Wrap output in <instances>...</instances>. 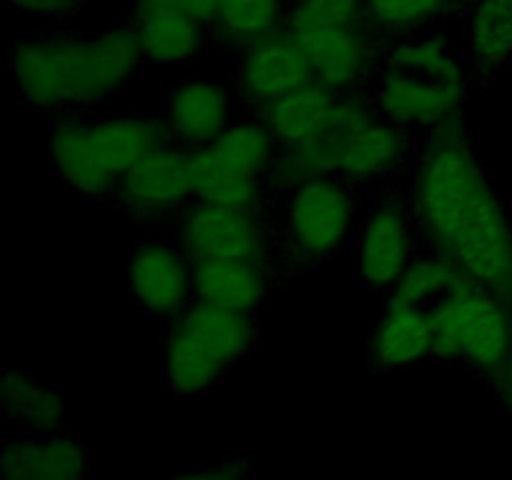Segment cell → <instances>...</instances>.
Segmentation results:
<instances>
[{
    "mask_svg": "<svg viewBox=\"0 0 512 480\" xmlns=\"http://www.w3.org/2000/svg\"><path fill=\"white\" fill-rule=\"evenodd\" d=\"M373 115L375 108L368 90L335 93L320 83L305 85L298 93L258 110V118L273 130L280 145L333 140Z\"/></svg>",
    "mask_w": 512,
    "mask_h": 480,
    "instance_id": "10",
    "label": "cell"
},
{
    "mask_svg": "<svg viewBox=\"0 0 512 480\" xmlns=\"http://www.w3.org/2000/svg\"><path fill=\"white\" fill-rule=\"evenodd\" d=\"M168 140L163 115L60 118L50 125V168L83 198L115 195L130 165Z\"/></svg>",
    "mask_w": 512,
    "mask_h": 480,
    "instance_id": "3",
    "label": "cell"
},
{
    "mask_svg": "<svg viewBox=\"0 0 512 480\" xmlns=\"http://www.w3.org/2000/svg\"><path fill=\"white\" fill-rule=\"evenodd\" d=\"M278 275V265L265 260H203L193 263L190 288L195 303L258 313Z\"/></svg>",
    "mask_w": 512,
    "mask_h": 480,
    "instance_id": "18",
    "label": "cell"
},
{
    "mask_svg": "<svg viewBox=\"0 0 512 480\" xmlns=\"http://www.w3.org/2000/svg\"><path fill=\"white\" fill-rule=\"evenodd\" d=\"M133 8H170L213 28L218 0H133Z\"/></svg>",
    "mask_w": 512,
    "mask_h": 480,
    "instance_id": "31",
    "label": "cell"
},
{
    "mask_svg": "<svg viewBox=\"0 0 512 480\" xmlns=\"http://www.w3.org/2000/svg\"><path fill=\"white\" fill-rule=\"evenodd\" d=\"M463 270L450 258L430 250H420L413 263L405 268L395 288L390 290V303H408L433 308L455 285Z\"/></svg>",
    "mask_w": 512,
    "mask_h": 480,
    "instance_id": "27",
    "label": "cell"
},
{
    "mask_svg": "<svg viewBox=\"0 0 512 480\" xmlns=\"http://www.w3.org/2000/svg\"><path fill=\"white\" fill-rule=\"evenodd\" d=\"M353 25H365V0H290L283 30L308 33Z\"/></svg>",
    "mask_w": 512,
    "mask_h": 480,
    "instance_id": "28",
    "label": "cell"
},
{
    "mask_svg": "<svg viewBox=\"0 0 512 480\" xmlns=\"http://www.w3.org/2000/svg\"><path fill=\"white\" fill-rule=\"evenodd\" d=\"M470 5L473 0H365V23L390 43L430 30L435 23Z\"/></svg>",
    "mask_w": 512,
    "mask_h": 480,
    "instance_id": "26",
    "label": "cell"
},
{
    "mask_svg": "<svg viewBox=\"0 0 512 480\" xmlns=\"http://www.w3.org/2000/svg\"><path fill=\"white\" fill-rule=\"evenodd\" d=\"M178 245L193 263L265 260L275 263V233L268 210L230 208L193 200L178 218Z\"/></svg>",
    "mask_w": 512,
    "mask_h": 480,
    "instance_id": "8",
    "label": "cell"
},
{
    "mask_svg": "<svg viewBox=\"0 0 512 480\" xmlns=\"http://www.w3.org/2000/svg\"><path fill=\"white\" fill-rule=\"evenodd\" d=\"M290 35L303 48L315 83L335 93H365L383 68L388 48V40L373 33L368 23Z\"/></svg>",
    "mask_w": 512,
    "mask_h": 480,
    "instance_id": "12",
    "label": "cell"
},
{
    "mask_svg": "<svg viewBox=\"0 0 512 480\" xmlns=\"http://www.w3.org/2000/svg\"><path fill=\"white\" fill-rule=\"evenodd\" d=\"M250 475L248 458H230L218 465H205V468L185 470L170 480H245Z\"/></svg>",
    "mask_w": 512,
    "mask_h": 480,
    "instance_id": "30",
    "label": "cell"
},
{
    "mask_svg": "<svg viewBox=\"0 0 512 480\" xmlns=\"http://www.w3.org/2000/svg\"><path fill=\"white\" fill-rule=\"evenodd\" d=\"M310 83H315L313 68L288 30L240 50L235 60V93L258 110L298 93Z\"/></svg>",
    "mask_w": 512,
    "mask_h": 480,
    "instance_id": "14",
    "label": "cell"
},
{
    "mask_svg": "<svg viewBox=\"0 0 512 480\" xmlns=\"http://www.w3.org/2000/svg\"><path fill=\"white\" fill-rule=\"evenodd\" d=\"M383 65L405 70V73L420 75V78L438 80L450 85H470V63L460 58L445 38L435 35L433 30L405 35V38L390 40L385 48Z\"/></svg>",
    "mask_w": 512,
    "mask_h": 480,
    "instance_id": "23",
    "label": "cell"
},
{
    "mask_svg": "<svg viewBox=\"0 0 512 480\" xmlns=\"http://www.w3.org/2000/svg\"><path fill=\"white\" fill-rule=\"evenodd\" d=\"M258 313L190 303L168 320L163 345V378L175 395L213 388L235 363L260 343Z\"/></svg>",
    "mask_w": 512,
    "mask_h": 480,
    "instance_id": "4",
    "label": "cell"
},
{
    "mask_svg": "<svg viewBox=\"0 0 512 480\" xmlns=\"http://www.w3.org/2000/svg\"><path fill=\"white\" fill-rule=\"evenodd\" d=\"M270 208H280L273 223L275 260L288 273L318 268L333 258L353 225V183L338 175H320L280 195Z\"/></svg>",
    "mask_w": 512,
    "mask_h": 480,
    "instance_id": "5",
    "label": "cell"
},
{
    "mask_svg": "<svg viewBox=\"0 0 512 480\" xmlns=\"http://www.w3.org/2000/svg\"><path fill=\"white\" fill-rule=\"evenodd\" d=\"M420 253L418 228L405 195L388 188L373 198L360 235L355 280L363 288L385 293L393 290L415 255Z\"/></svg>",
    "mask_w": 512,
    "mask_h": 480,
    "instance_id": "9",
    "label": "cell"
},
{
    "mask_svg": "<svg viewBox=\"0 0 512 480\" xmlns=\"http://www.w3.org/2000/svg\"><path fill=\"white\" fill-rule=\"evenodd\" d=\"M143 63L133 25H123L93 38L60 33L20 38L8 70L23 103L45 110H80L118 95Z\"/></svg>",
    "mask_w": 512,
    "mask_h": 480,
    "instance_id": "2",
    "label": "cell"
},
{
    "mask_svg": "<svg viewBox=\"0 0 512 480\" xmlns=\"http://www.w3.org/2000/svg\"><path fill=\"white\" fill-rule=\"evenodd\" d=\"M413 130L388 123L378 113L333 138L335 175L348 183H380L413 165L418 155Z\"/></svg>",
    "mask_w": 512,
    "mask_h": 480,
    "instance_id": "15",
    "label": "cell"
},
{
    "mask_svg": "<svg viewBox=\"0 0 512 480\" xmlns=\"http://www.w3.org/2000/svg\"><path fill=\"white\" fill-rule=\"evenodd\" d=\"M290 0H218L213 35L240 50L280 33Z\"/></svg>",
    "mask_w": 512,
    "mask_h": 480,
    "instance_id": "25",
    "label": "cell"
},
{
    "mask_svg": "<svg viewBox=\"0 0 512 480\" xmlns=\"http://www.w3.org/2000/svg\"><path fill=\"white\" fill-rule=\"evenodd\" d=\"M10 8H18L23 13L35 15L45 20H63L78 13L85 0H5Z\"/></svg>",
    "mask_w": 512,
    "mask_h": 480,
    "instance_id": "29",
    "label": "cell"
},
{
    "mask_svg": "<svg viewBox=\"0 0 512 480\" xmlns=\"http://www.w3.org/2000/svg\"><path fill=\"white\" fill-rule=\"evenodd\" d=\"M493 383L498 385L500 398H503L505 408H508L512 415V353H510V358L505 360L503 368H500V373L493 378Z\"/></svg>",
    "mask_w": 512,
    "mask_h": 480,
    "instance_id": "32",
    "label": "cell"
},
{
    "mask_svg": "<svg viewBox=\"0 0 512 480\" xmlns=\"http://www.w3.org/2000/svg\"><path fill=\"white\" fill-rule=\"evenodd\" d=\"M88 468V450L70 435H20L3 445V478L83 480Z\"/></svg>",
    "mask_w": 512,
    "mask_h": 480,
    "instance_id": "19",
    "label": "cell"
},
{
    "mask_svg": "<svg viewBox=\"0 0 512 480\" xmlns=\"http://www.w3.org/2000/svg\"><path fill=\"white\" fill-rule=\"evenodd\" d=\"M133 33L148 63H188L203 53L213 28L180 10L133 8Z\"/></svg>",
    "mask_w": 512,
    "mask_h": 480,
    "instance_id": "21",
    "label": "cell"
},
{
    "mask_svg": "<svg viewBox=\"0 0 512 480\" xmlns=\"http://www.w3.org/2000/svg\"><path fill=\"white\" fill-rule=\"evenodd\" d=\"M163 120L173 143L198 150L215 143L233 120V95L218 83L190 80L165 95Z\"/></svg>",
    "mask_w": 512,
    "mask_h": 480,
    "instance_id": "17",
    "label": "cell"
},
{
    "mask_svg": "<svg viewBox=\"0 0 512 480\" xmlns=\"http://www.w3.org/2000/svg\"><path fill=\"white\" fill-rule=\"evenodd\" d=\"M278 153V138L263 120H235L215 143L190 150L195 200L268 210V178Z\"/></svg>",
    "mask_w": 512,
    "mask_h": 480,
    "instance_id": "7",
    "label": "cell"
},
{
    "mask_svg": "<svg viewBox=\"0 0 512 480\" xmlns=\"http://www.w3.org/2000/svg\"><path fill=\"white\" fill-rule=\"evenodd\" d=\"M435 355L433 308L408 303H388L370 343V365L378 373L408 368Z\"/></svg>",
    "mask_w": 512,
    "mask_h": 480,
    "instance_id": "20",
    "label": "cell"
},
{
    "mask_svg": "<svg viewBox=\"0 0 512 480\" xmlns=\"http://www.w3.org/2000/svg\"><path fill=\"white\" fill-rule=\"evenodd\" d=\"M468 63L478 78H495L512 58V0H473Z\"/></svg>",
    "mask_w": 512,
    "mask_h": 480,
    "instance_id": "22",
    "label": "cell"
},
{
    "mask_svg": "<svg viewBox=\"0 0 512 480\" xmlns=\"http://www.w3.org/2000/svg\"><path fill=\"white\" fill-rule=\"evenodd\" d=\"M468 88L470 85L438 83L383 65L370 83L368 95L375 113L383 120L413 133H428L445 120L463 115Z\"/></svg>",
    "mask_w": 512,
    "mask_h": 480,
    "instance_id": "13",
    "label": "cell"
},
{
    "mask_svg": "<svg viewBox=\"0 0 512 480\" xmlns=\"http://www.w3.org/2000/svg\"><path fill=\"white\" fill-rule=\"evenodd\" d=\"M190 270L193 265L178 240H140L130 250V290L135 303L155 318H175L193 300Z\"/></svg>",
    "mask_w": 512,
    "mask_h": 480,
    "instance_id": "16",
    "label": "cell"
},
{
    "mask_svg": "<svg viewBox=\"0 0 512 480\" xmlns=\"http://www.w3.org/2000/svg\"><path fill=\"white\" fill-rule=\"evenodd\" d=\"M408 198L420 250L445 255L512 305V225L463 115L423 133Z\"/></svg>",
    "mask_w": 512,
    "mask_h": 480,
    "instance_id": "1",
    "label": "cell"
},
{
    "mask_svg": "<svg viewBox=\"0 0 512 480\" xmlns=\"http://www.w3.org/2000/svg\"><path fill=\"white\" fill-rule=\"evenodd\" d=\"M5 418L33 433H55L65 420V400L48 385H40L25 370H5L0 385Z\"/></svg>",
    "mask_w": 512,
    "mask_h": 480,
    "instance_id": "24",
    "label": "cell"
},
{
    "mask_svg": "<svg viewBox=\"0 0 512 480\" xmlns=\"http://www.w3.org/2000/svg\"><path fill=\"white\" fill-rule=\"evenodd\" d=\"M115 198L135 223L178 220L195 200L190 150L173 140L148 150L123 175Z\"/></svg>",
    "mask_w": 512,
    "mask_h": 480,
    "instance_id": "11",
    "label": "cell"
},
{
    "mask_svg": "<svg viewBox=\"0 0 512 480\" xmlns=\"http://www.w3.org/2000/svg\"><path fill=\"white\" fill-rule=\"evenodd\" d=\"M435 355L458 360L493 380L512 353V305L463 273L433 305Z\"/></svg>",
    "mask_w": 512,
    "mask_h": 480,
    "instance_id": "6",
    "label": "cell"
}]
</instances>
